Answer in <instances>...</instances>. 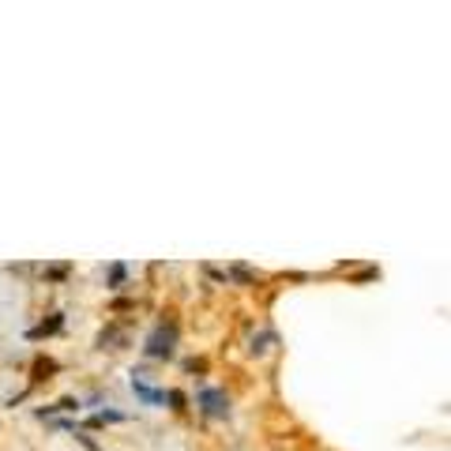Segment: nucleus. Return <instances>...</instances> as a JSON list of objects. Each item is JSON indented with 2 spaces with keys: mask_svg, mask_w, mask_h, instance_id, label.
<instances>
[{
  "mask_svg": "<svg viewBox=\"0 0 451 451\" xmlns=\"http://www.w3.org/2000/svg\"><path fill=\"white\" fill-rule=\"evenodd\" d=\"M64 274H68V267H64V263H57V267H49V279H64Z\"/></svg>",
  "mask_w": 451,
  "mask_h": 451,
  "instance_id": "5",
  "label": "nucleus"
},
{
  "mask_svg": "<svg viewBox=\"0 0 451 451\" xmlns=\"http://www.w3.org/2000/svg\"><path fill=\"white\" fill-rule=\"evenodd\" d=\"M132 388H136V395H140V399H143V402H162V399H165V395H162V391H154V388H147V384L140 380V376H136V380H132Z\"/></svg>",
  "mask_w": 451,
  "mask_h": 451,
  "instance_id": "3",
  "label": "nucleus"
},
{
  "mask_svg": "<svg viewBox=\"0 0 451 451\" xmlns=\"http://www.w3.org/2000/svg\"><path fill=\"white\" fill-rule=\"evenodd\" d=\"M173 343H177V327L158 324V327L151 331V338H147V354H151V357H170L173 354Z\"/></svg>",
  "mask_w": 451,
  "mask_h": 451,
  "instance_id": "1",
  "label": "nucleus"
},
{
  "mask_svg": "<svg viewBox=\"0 0 451 451\" xmlns=\"http://www.w3.org/2000/svg\"><path fill=\"white\" fill-rule=\"evenodd\" d=\"M233 279H241V282H252V279H256V274H252V271H248V267H241V263H237V267H233Z\"/></svg>",
  "mask_w": 451,
  "mask_h": 451,
  "instance_id": "4",
  "label": "nucleus"
},
{
  "mask_svg": "<svg viewBox=\"0 0 451 451\" xmlns=\"http://www.w3.org/2000/svg\"><path fill=\"white\" fill-rule=\"evenodd\" d=\"M199 407H204V413H211V418H226V413H229V399H226V391L204 388V391H199Z\"/></svg>",
  "mask_w": 451,
  "mask_h": 451,
  "instance_id": "2",
  "label": "nucleus"
},
{
  "mask_svg": "<svg viewBox=\"0 0 451 451\" xmlns=\"http://www.w3.org/2000/svg\"><path fill=\"white\" fill-rule=\"evenodd\" d=\"M109 279H113V286H117V282L124 279V263H117V267H113V274H109Z\"/></svg>",
  "mask_w": 451,
  "mask_h": 451,
  "instance_id": "6",
  "label": "nucleus"
}]
</instances>
